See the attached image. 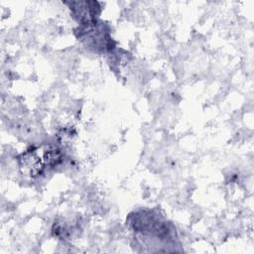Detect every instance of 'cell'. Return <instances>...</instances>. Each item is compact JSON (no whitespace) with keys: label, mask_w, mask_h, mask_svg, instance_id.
<instances>
[{"label":"cell","mask_w":254,"mask_h":254,"mask_svg":"<svg viewBox=\"0 0 254 254\" xmlns=\"http://www.w3.org/2000/svg\"><path fill=\"white\" fill-rule=\"evenodd\" d=\"M67 4L81 26L96 22L98 9L100 8L97 2H70Z\"/></svg>","instance_id":"cell-2"},{"label":"cell","mask_w":254,"mask_h":254,"mask_svg":"<svg viewBox=\"0 0 254 254\" xmlns=\"http://www.w3.org/2000/svg\"><path fill=\"white\" fill-rule=\"evenodd\" d=\"M19 167L23 174L35 178L42 174L46 165L42 156L37 148H30L22 153L19 157Z\"/></svg>","instance_id":"cell-1"}]
</instances>
